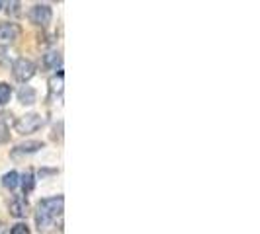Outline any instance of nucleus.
<instances>
[{
  "label": "nucleus",
  "instance_id": "1",
  "mask_svg": "<svg viewBox=\"0 0 260 234\" xmlns=\"http://www.w3.org/2000/svg\"><path fill=\"white\" fill-rule=\"evenodd\" d=\"M63 195H55L49 199H41L38 205V213H36V221H38L39 230H51L55 224V219L63 215Z\"/></svg>",
  "mask_w": 260,
  "mask_h": 234
},
{
  "label": "nucleus",
  "instance_id": "2",
  "mask_svg": "<svg viewBox=\"0 0 260 234\" xmlns=\"http://www.w3.org/2000/svg\"><path fill=\"white\" fill-rule=\"evenodd\" d=\"M45 125V119L38 113H27V115L20 117L16 121V131L20 135H29V133H36L38 129H41Z\"/></svg>",
  "mask_w": 260,
  "mask_h": 234
},
{
  "label": "nucleus",
  "instance_id": "3",
  "mask_svg": "<svg viewBox=\"0 0 260 234\" xmlns=\"http://www.w3.org/2000/svg\"><path fill=\"white\" fill-rule=\"evenodd\" d=\"M12 72H14V78H16V80L27 82L29 78L36 74V66H34V63H31L29 59L20 57V59L12 65Z\"/></svg>",
  "mask_w": 260,
  "mask_h": 234
},
{
  "label": "nucleus",
  "instance_id": "4",
  "mask_svg": "<svg viewBox=\"0 0 260 234\" xmlns=\"http://www.w3.org/2000/svg\"><path fill=\"white\" fill-rule=\"evenodd\" d=\"M29 18H31V22L38 24V26H47L53 18L51 6H47V4H36V6L31 8V12H29Z\"/></svg>",
  "mask_w": 260,
  "mask_h": 234
},
{
  "label": "nucleus",
  "instance_id": "5",
  "mask_svg": "<svg viewBox=\"0 0 260 234\" xmlns=\"http://www.w3.org/2000/svg\"><path fill=\"white\" fill-rule=\"evenodd\" d=\"M20 37V27L16 24H0V41L2 43H14Z\"/></svg>",
  "mask_w": 260,
  "mask_h": 234
},
{
  "label": "nucleus",
  "instance_id": "6",
  "mask_svg": "<svg viewBox=\"0 0 260 234\" xmlns=\"http://www.w3.org/2000/svg\"><path fill=\"white\" fill-rule=\"evenodd\" d=\"M10 215L16 219H24L27 215V201L24 197H16L10 203Z\"/></svg>",
  "mask_w": 260,
  "mask_h": 234
},
{
  "label": "nucleus",
  "instance_id": "7",
  "mask_svg": "<svg viewBox=\"0 0 260 234\" xmlns=\"http://www.w3.org/2000/svg\"><path fill=\"white\" fill-rule=\"evenodd\" d=\"M36 98H38V94H36V90H34L31 86H22V88L18 90V100H20V104H24V105L36 104Z\"/></svg>",
  "mask_w": 260,
  "mask_h": 234
},
{
  "label": "nucleus",
  "instance_id": "8",
  "mask_svg": "<svg viewBox=\"0 0 260 234\" xmlns=\"http://www.w3.org/2000/svg\"><path fill=\"white\" fill-rule=\"evenodd\" d=\"M41 148H43L41 141H26V143L16 146V154H31V152H38Z\"/></svg>",
  "mask_w": 260,
  "mask_h": 234
},
{
  "label": "nucleus",
  "instance_id": "9",
  "mask_svg": "<svg viewBox=\"0 0 260 234\" xmlns=\"http://www.w3.org/2000/svg\"><path fill=\"white\" fill-rule=\"evenodd\" d=\"M61 53L57 51H49L43 55V65L47 66V68H51V70H55V68H59L61 66Z\"/></svg>",
  "mask_w": 260,
  "mask_h": 234
},
{
  "label": "nucleus",
  "instance_id": "10",
  "mask_svg": "<svg viewBox=\"0 0 260 234\" xmlns=\"http://www.w3.org/2000/svg\"><path fill=\"white\" fill-rule=\"evenodd\" d=\"M63 86H65L63 72H59V74H55V76L49 78V90H51L53 96H61V94H63Z\"/></svg>",
  "mask_w": 260,
  "mask_h": 234
},
{
  "label": "nucleus",
  "instance_id": "11",
  "mask_svg": "<svg viewBox=\"0 0 260 234\" xmlns=\"http://www.w3.org/2000/svg\"><path fill=\"white\" fill-rule=\"evenodd\" d=\"M18 183H20V176H18V172H8V174H4V176H2V185H4L6 189H16V187H18Z\"/></svg>",
  "mask_w": 260,
  "mask_h": 234
},
{
  "label": "nucleus",
  "instance_id": "12",
  "mask_svg": "<svg viewBox=\"0 0 260 234\" xmlns=\"http://www.w3.org/2000/svg\"><path fill=\"white\" fill-rule=\"evenodd\" d=\"M12 98V88L6 82H0V105H6Z\"/></svg>",
  "mask_w": 260,
  "mask_h": 234
},
{
  "label": "nucleus",
  "instance_id": "13",
  "mask_svg": "<svg viewBox=\"0 0 260 234\" xmlns=\"http://www.w3.org/2000/svg\"><path fill=\"white\" fill-rule=\"evenodd\" d=\"M22 189H24V193H29L31 189H34V185H36V180H34V176H31V172H26L24 176H22Z\"/></svg>",
  "mask_w": 260,
  "mask_h": 234
},
{
  "label": "nucleus",
  "instance_id": "14",
  "mask_svg": "<svg viewBox=\"0 0 260 234\" xmlns=\"http://www.w3.org/2000/svg\"><path fill=\"white\" fill-rule=\"evenodd\" d=\"M6 6H8L6 10H8V14H10V16H20V14H22V10H20V2H18V0L8 2Z\"/></svg>",
  "mask_w": 260,
  "mask_h": 234
},
{
  "label": "nucleus",
  "instance_id": "15",
  "mask_svg": "<svg viewBox=\"0 0 260 234\" xmlns=\"http://www.w3.org/2000/svg\"><path fill=\"white\" fill-rule=\"evenodd\" d=\"M6 139H8V123L0 115V141H6Z\"/></svg>",
  "mask_w": 260,
  "mask_h": 234
},
{
  "label": "nucleus",
  "instance_id": "16",
  "mask_svg": "<svg viewBox=\"0 0 260 234\" xmlns=\"http://www.w3.org/2000/svg\"><path fill=\"white\" fill-rule=\"evenodd\" d=\"M10 234H29V228H27V224L24 222H18V224H14Z\"/></svg>",
  "mask_w": 260,
  "mask_h": 234
},
{
  "label": "nucleus",
  "instance_id": "17",
  "mask_svg": "<svg viewBox=\"0 0 260 234\" xmlns=\"http://www.w3.org/2000/svg\"><path fill=\"white\" fill-rule=\"evenodd\" d=\"M49 174H55V170H39V178H43V176H49Z\"/></svg>",
  "mask_w": 260,
  "mask_h": 234
},
{
  "label": "nucleus",
  "instance_id": "18",
  "mask_svg": "<svg viewBox=\"0 0 260 234\" xmlns=\"http://www.w3.org/2000/svg\"><path fill=\"white\" fill-rule=\"evenodd\" d=\"M0 234H8V230H6V226H4V224H0Z\"/></svg>",
  "mask_w": 260,
  "mask_h": 234
},
{
  "label": "nucleus",
  "instance_id": "19",
  "mask_svg": "<svg viewBox=\"0 0 260 234\" xmlns=\"http://www.w3.org/2000/svg\"><path fill=\"white\" fill-rule=\"evenodd\" d=\"M0 8H2V2H0Z\"/></svg>",
  "mask_w": 260,
  "mask_h": 234
}]
</instances>
